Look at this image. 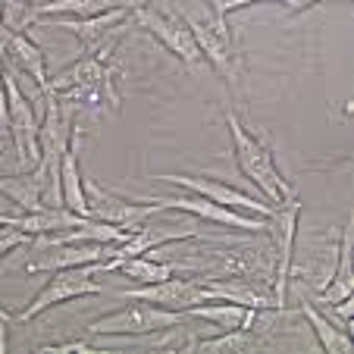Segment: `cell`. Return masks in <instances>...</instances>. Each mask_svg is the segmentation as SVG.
Listing matches in <instances>:
<instances>
[{
	"label": "cell",
	"instance_id": "cell-1",
	"mask_svg": "<svg viewBox=\"0 0 354 354\" xmlns=\"http://www.w3.org/2000/svg\"><path fill=\"white\" fill-rule=\"evenodd\" d=\"M223 120H226L229 135H232V157H235V163H239L241 176H245L248 182H254V185L267 194V201L273 207L282 204L286 198H292L295 194L292 182L279 173V167L273 163V154L263 147V141L248 126H241V120L232 110H223Z\"/></svg>",
	"mask_w": 354,
	"mask_h": 354
},
{
	"label": "cell",
	"instance_id": "cell-2",
	"mask_svg": "<svg viewBox=\"0 0 354 354\" xmlns=\"http://www.w3.org/2000/svg\"><path fill=\"white\" fill-rule=\"evenodd\" d=\"M50 94L73 104H104L120 107V91L113 85V66L104 57L85 54L73 63V66L60 69L57 75H50Z\"/></svg>",
	"mask_w": 354,
	"mask_h": 354
},
{
	"label": "cell",
	"instance_id": "cell-3",
	"mask_svg": "<svg viewBox=\"0 0 354 354\" xmlns=\"http://www.w3.org/2000/svg\"><path fill=\"white\" fill-rule=\"evenodd\" d=\"M26 248L28 257L22 261V270L35 276L110 261L116 251V241L113 245H97V241H60L54 235H35V241H28Z\"/></svg>",
	"mask_w": 354,
	"mask_h": 354
},
{
	"label": "cell",
	"instance_id": "cell-4",
	"mask_svg": "<svg viewBox=\"0 0 354 354\" xmlns=\"http://www.w3.org/2000/svg\"><path fill=\"white\" fill-rule=\"evenodd\" d=\"M69 138H73V126H69V120L60 110V97H57V94H44V122H41V129H38L41 160L35 169L44 176V185L50 188V204H47V207H63V201H60V160H63V154H66Z\"/></svg>",
	"mask_w": 354,
	"mask_h": 354
},
{
	"label": "cell",
	"instance_id": "cell-5",
	"mask_svg": "<svg viewBox=\"0 0 354 354\" xmlns=\"http://www.w3.org/2000/svg\"><path fill=\"white\" fill-rule=\"evenodd\" d=\"M179 323H185V314L179 310H167L157 304H129L107 317H97L85 326L88 335H151V333H169Z\"/></svg>",
	"mask_w": 354,
	"mask_h": 354
},
{
	"label": "cell",
	"instance_id": "cell-6",
	"mask_svg": "<svg viewBox=\"0 0 354 354\" xmlns=\"http://www.w3.org/2000/svg\"><path fill=\"white\" fill-rule=\"evenodd\" d=\"M3 88H7V113H10V138L16 147V167L26 173L35 169L41 160V147H38V129L41 122L35 120L32 97H26L16 82V69H3Z\"/></svg>",
	"mask_w": 354,
	"mask_h": 354
},
{
	"label": "cell",
	"instance_id": "cell-7",
	"mask_svg": "<svg viewBox=\"0 0 354 354\" xmlns=\"http://www.w3.org/2000/svg\"><path fill=\"white\" fill-rule=\"evenodd\" d=\"M298 216H301V201L286 198L276 204L273 216H270V245H273V301L276 308H286V292H288V276H292V261H295V239H298Z\"/></svg>",
	"mask_w": 354,
	"mask_h": 354
},
{
	"label": "cell",
	"instance_id": "cell-8",
	"mask_svg": "<svg viewBox=\"0 0 354 354\" xmlns=\"http://www.w3.org/2000/svg\"><path fill=\"white\" fill-rule=\"evenodd\" d=\"M88 295H104V286L94 282L91 263H88V267H73V270H57V273H50V279L44 282V288L32 298V304L22 308L19 314H13V320L28 323V320H35V317H41L44 310L63 304V301L88 298Z\"/></svg>",
	"mask_w": 354,
	"mask_h": 354
},
{
	"label": "cell",
	"instance_id": "cell-9",
	"mask_svg": "<svg viewBox=\"0 0 354 354\" xmlns=\"http://www.w3.org/2000/svg\"><path fill=\"white\" fill-rule=\"evenodd\" d=\"M132 19H135V26L145 28L147 35H154V38L167 47L169 54L179 57L188 69H198L201 63H204L198 44H194L192 28L185 26V19H182V16L163 13V10H154L151 3H145V7H135L132 10Z\"/></svg>",
	"mask_w": 354,
	"mask_h": 354
},
{
	"label": "cell",
	"instance_id": "cell-10",
	"mask_svg": "<svg viewBox=\"0 0 354 354\" xmlns=\"http://www.w3.org/2000/svg\"><path fill=\"white\" fill-rule=\"evenodd\" d=\"M116 298L122 301H147V304H157V308H167V310H188L194 304H204V301H216V295L210 292V286H204L198 279H160V282H147V286L138 288H120L113 292Z\"/></svg>",
	"mask_w": 354,
	"mask_h": 354
},
{
	"label": "cell",
	"instance_id": "cell-11",
	"mask_svg": "<svg viewBox=\"0 0 354 354\" xmlns=\"http://www.w3.org/2000/svg\"><path fill=\"white\" fill-rule=\"evenodd\" d=\"M185 26L192 28L194 44H198L204 63H210L226 82H235V75H239V50H235V38L229 32V26L216 22L214 16H185Z\"/></svg>",
	"mask_w": 354,
	"mask_h": 354
},
{
	"label": "cell",
	"instance_id": "cell-12",
	"mask_svg": "<svg viewBox=\"0 0 354 354\" xmlns=\"http://www.w3.org/2000/svg\"><path fill=\"white\" fill-rule=\"evenodd\" d=\"M154 179L169 182V185H182L192 194H201V198L216 201V204H223V207L241 210V214H251V216H273V210H276L270 201H261V198L241 192V188H235V185H226V182H220V179H210V176L163 173V176H154Z\"/></svg>",
	"mask_w": 354,
	"mask_h": 354
},
{
	"label": "cell",
	"instance_id": "cell-13",
	"mask_svg": "<svg viewBox=\"0 0 354 354\" xmlns=\"http://www.w3.org/2000/svg\"><path fill=\"white\" fill-rule=\"evenodd\" d=\"M138 201H154L160 204V210H182V214H192L198 220H207L216 223V226H229V229H239V232H267L270 226V216H251V214H241V210L232 207H223L216 201H207L201 194H176V198H138Z\"/></svg>",
	"mask_w": 354,
	"mask_h": 354
},
{
	"label": "cell",
	"instance_id": "cell-14",
	"mask_svg": "<svg viewBox=\"0 0 354 354\" xmlns=\"http://www.w3.org/2000/svg\"><path fill=\"white\" fill-rule=\"evenodd\" d=\"M85 194H88V216H94V220H100V223L122 226L126 232H135L147 216L163 214L160 204H154V201L135 204L132 198H120V194H113L110 188L97 185L94 179L85 182Z\"/></svg>",
	"mask_w": 354,
	"mask_h": 354
},
{
	"label": "cell",
	"instance_id": "cell-15",
	"mask_svg": "<svg viewBox=\"0 0 354 354\" xmlns=\"http://www.w3.org/2000/svg\"><path fill=\"white\" fill-rule=\"evenodd\" d=\"M126 16H129V10H110V13L91 16V19H54V22L35 19V26L73 32V35H79L85 54H100V50H107V47H116Z\"/></svg>",
	"mask_w": 354,
	"mask_h": 354
},
{
	"label": "cell",
	"instance_id": "cell-16",
	"mask_svg": "<svg viewBox=\"0 0 354 354\" xmlns=\"http://www.w3.org/2000/svg\"><path fill=\"white\" fill-rule=\"evenodd\" d=\"M273 245L257 241L251 248H229V251H216L214 254V270L232 276V279H248V282H263L273 286Z\"/></svg>",
	"mask_w": 354,
	"mask_h": 354
},
{
	"label": "cell",
	"instance_id": "cell-17",
	"mask_svg": "<svg viewBox=\"0 0 354 354\" xmlns=\"http://www.w3.org/2000/svg\"><path fill=\"white\" fill-rule=\"evenodd\" d=\"M0 54H7V60L19 73H26L38 85L41 94H50V75H47V63L41 47L26 32H16V28L3 26V19H0Z\"/></svg>",
	"mask_w": 354,
	"mask_h": 354
},
{
	"label": "cell",
	"instance_id": "cell-18",
	"mask_svg": "<svg viewBox=\"0 0 354 354\" xmlns=\"http://www.w3.org/2000/svg\"><path fill=\"white\" fill-rule=\"evenodd\" d=\"M79 154H82V129H73L69 147L60 160V201L66 210L88 216V194H85V179L79 173Z\"/></svg>",
	"mask_w": 354,
	"mask_h": 354
},
{
	"label": "cell",
	"instance_id": "cell-19",
	"mask_svg": "<svg viewBox=\"0 0 354 354\" xmlns=\"http://www.w3.org/2000/svg\"><path fill=\"white\" fill-rule=\"evenodd\" d=\"M82 220V214H73L66 207H41V210H22L19 216L0 214V226H16L26 235H54L75 229Z\"/></svg>",
	"mask_w": 354,
	"mask_h": 354
},
{
	"label": "cell",
	"instance_id": "cell-20",
	"mask_svg": "<svg viewBox=\"0 0 354 354\" xmlns=\"http://www.w3.org/2000/svg\"><path fill=\"white\" fill-rule=\"evenodd\" d=\"M185 239H201L198 229L192 226H145L141 223L135 232H129V239L122 245H116L113 257L122 261V257H135V254H147L154 248H163L169 241H185Z\"/></svg>",
	"mask_w": 354,
	"mask_h": 354
},
{
	"label": "cell",
	"instance_id": "cell-21",
	"mask_svg": "<svg viewBox=\"0 0 354 354\" xmlns=\"http://www.w3.org/2000/svg\"><path fill=\"white\" fill-rule=\"evenodd\" d=\"M151 0H47L32 7V22L44 16H73V19H91V16L110 13V10H135Z\"/></svg>",
	"mask_w": 354,
	"mask_h": 354
},
{
	"label": "cell",
	"instance_id": "cell-22",
	"mask_svg": "<svg viewBox=\"0 0 354 354\" xmlns=\"http://www.w3.org/2000/svg\"><path fill=\"white\" fill-rule=\"evenodd\" d=\"M354 295V273H351V223H345L339 232V251H335V270L329 273L323 295L317 304H335Z\"/></svg>",
	"mask_w": 354,
	"mask_h": 354
},
{
	"label": "cell",
	"instance_id": "cell-23",
	"mask_svg": "<svg viewBox=\"0 0 354 354\" xmlns=\"http://www.w3.org/2000/svg\"><path fill=\"white\" fill-rule=\"evenodd\" d=\"M44 176L38 169H26V173L16 176H0V194L10 198L19 210H41L47 207L44 204Z\"/></svg>",
	"mask_w": 354,
	"mask_h": 354
},
{
	"label": "cell",
	"instance_id": "cell-24",
	"mask_svg": "<svg viewBox=\"0 0 354 354\" xmlns=\"http://www.w3.org/2000/svg\"><path fill=\"white\" fill-rule=\"evenodd\" d=\"M182 314L194 317V320H207L216 329H251L257 310L232 304V301H204V304H194V308L182 310Z\"/></svg>",
	"mask_w": 354,
	"mask_h": 354
},
{
	"label": "cell",
	"instance_id": "cell-25",
	"mask_svg": "<svg viewBox=\"0 0 354 354\" xmlns=\"http://www.w3.org/2000/svg\"><path fill=\"white\" fill-rule=\"evenodd\" d=\"M267 342L254 333V329H223V335L214 339H188L182 348H194V351H229V354H245L257 351Z\"/></svg>",
	"mask_w": 354,
	"mask_h": 354
},
{
	"label": "cell",
	"instance_id": "cell-26",
	"mask_svg": "<svg viewBox=\"0 0 354 354\" xmlns=\"http://www.w3.org/2000/svg\"><path fill=\"white\" fill-rule=\"evenodd\" d=\"M301 314H304V320L310 323V329H314V335H317V342H320L323 351H329V354H348L354 348L348 329L333 326V323H329V317H323L320 310L310 304V301H304V304H301Z\"/></svg>",
	"mask_w": 354,
	"mask_h": 354
},
{
	"label": "cell",
	"instance_id": "cell-27",
	"mask_svg": "<svg viewBox=\"0 0 354 354\" xmlns=\"http://www.w3.org/2000/svg\"><path fill=\"white\" fill-rule=\"evenodd\" d=\"M251 3H263V0H210V10H214V19L216 22L229 26V16H232L235 10L251 7Z\"/></svg>",
	"mask_w": 354,
	"mask_h": 354
},
{
	"label": "cell",
	"instance_id": "cell-28",
	"mask_svg": "<svg viewBox=\"0 0 354 354\" xmlns=\"http://www.w3.org/2000/svg\"><path fill=\"white\" fill-rule=\"evenodd\" d=\"M28 245V235L16 226H0V257H7L10 251L16 248H26Z\"/></svg>",
	"mask_w": 354,
	"mask_h": 354
},
{
	"label": "cell",
	"instance_id": "cell-29",
	"mask_svg": "<svg viewBox=\"0 0 354 354\" xmlns=\"http://www.w3.org/2000/svg\"><path fill=\"white\" fill-rule=\"evenodd\" d=\"M41 351H97V345H91L88 339H69V342H57V345H44Z\"/></svg>",
	"mask_w": 354,
	"mask_h": 354
},
{
	"label": "cell",
	"instance_id": "cell-30",
	"mask_svg": "<svg viewBox=\"0 0 354 354\" xmlns=\"http://www.w3.org/2000/svg\"><path fill=\"white\" fill-rule=\"evenodd\" d=\"M276 3H282L288 13H304V10H314L323 0H276Z\"/></svg>",
	"mask_w": 354,
	"mask_h": 354
},
{
	"label": "cell",
	"instance_id": "cell-31",
	"mask_svg": "<svg viewBox=\"0 0 354 354\" xmlns=\"http://www.w3.org/2000/svg\"><path fill=\"white\" fill-rule=\"evenodd\" d=\"M10 122V113H7V88H3V60H0V126Z\"/></svg>",
	"mask_w": 354,
	"mask_h": 354
},
{
	"label": "cell",
	"instance_id": "cell-32",
	"mask_svg": "<svg viewBox=\"0 0 354 354\" xmlns=\"http://www.w3.org/2000/svg\"><path fill=\"white\" fill-rule=\"evenodd\" d=\"M0 323H7V326L13 323V314H10V310L3 308V304H0Z\"/></svg>",
	"mask_w": 354,
	"mask_h": 354
},
{
	"label": "cell",
	"instance_id": "cell-33",
	"mask_svg": "<svg viewBox=\"0 0 354 354\" xmlns=\"http://www.w3.org/2000/svg\"><path fill=\"white\" fill-rule=\"evenodd\" d=\"M0 147H3V141H0Z\"/></svg>",
	"mask_w": 354,
	"mask_h": 354
},
{
	"label": "cell",
	"instance_id": "cell-34",
	"mask_svg": "<svg viewBox=\"0 0 354 354\" xmlns=\"http://www.w3.org/2000/svg\"><path fill=\"white\" fill-rule=\"evenodd\" d=\"M26 3H28V0H26Z\"/></svg>",
	"mask_w": 354,
	"mask_h": 354
}]
</instances>
